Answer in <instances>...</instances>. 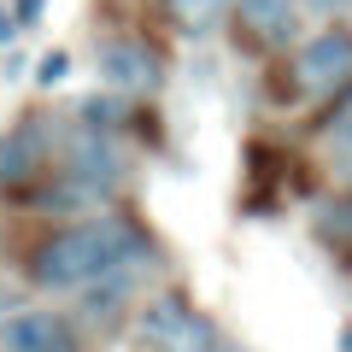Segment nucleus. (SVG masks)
<instances>
[{"label":"nucleus","instance_id":"nucleus-5","mask_svg":"<svg viewBox=\"0 0 352 352\" xmlns=\"http://www.w3.org/2000/svg\"><path fill=\"white\" fill-rule=\"evenodd\" d=\"M71 170L82 176V182H94V188L112 194L118 176H124V159H118V147H112V129L76 124V135H71Z\"/></svg>","mask_w":352,"mask_h":352},{"label":"nucleus","instance_id":"nucleus-6","mask_svg":"<svg viewBox=\"0 0 352 352\" xmlns=\"http://www.w3.org/2000/svg\"><path fill=\"white\" fill-rule=\"evenodd\" d=\"M41 159H47V135L41 129H6L0 135V188L18 194V188H36L41 176Z\"/></svg>","mask_w":352,"mask_h":352},{"label":"nucleus","instance_id":"nucleus-14","mask_svg":"<svg viewBox=\"0 0 352 352\" xmlns=\"http://www.w3.org/2000/svg\"><path fill=\"white\" fill-rule=\"evenodd\" d=\"M65 76H71V53H41V65H36V82L41 88H53V82H65Z\"/></svg>","mask_w":352,"mask_h":352},{"label":"nucleus","instance_id":"nucleus-4","mask_svg":"<svg viewBox=\"0 0 352 352\" xmlns=\"http://www.w3.org/2000/svg\"><path fill=\"white\" fill-rule=\"evenodd\" d=\"M100 76L118 94H153L164 71L153 59V47H141V41H106L100 47Z\"/></svg>","mask_w":352,"mask_h":352},{"label":"nucleus","instance_id":"nucleus-20","mask_svg":"<svg viewBox=\"0 0 352 352\" xmlns=\"http://www.w3.org/2000/svg\"><path fill=\"white\" fill-rule=\"evenodd\" d=\"M340 352H352V323H346V335H340Z\"/></svg>","mask_w":352,"mask_h":352},{"label":"nucleus","instance_id":"nucleus-2","mask_svg":"<svg viewBox=\"0 0 352 352\" xmlns=\"http://www.w3.org/2000/svg\"><path fill=\"white\" fill-rule=\"evenodd\" d=\"M346 76H352V36H340V30H323L294 59V88H305V94H329Z\"/></svg>","mask_w":352,"mask_h":352},{"label":"nucleus","instance_id":"nucleus-18","mask_svg":"<svg viewBox=\"0 0 352 352\" xmlns=\"http://www.w3.org/2000/svg\"><path fill=\"white\" fill-rule=\"evenodd\" d=\"M311 6H317V12H346L352 0H311Z\"/></svg>","mask_w":352,"mask_h":352},{"label":"nucleus","instance_id":"nucleus-19","mask_svg":"<svg viewBox=\"0 0 352 352\" xmlns=\"http://www.w3.org/2000/svg\"><path fill=\"white\" fill-rule=\"evenodd\" d=\"M12 30H18V24H6V18H0V41H12Z\"/></svg>","mask_w":352,"mask_h":352},{"label":"nucleus","instance_id":"nucleus-7","mask_svg":"<svg viewBox=\"0 0 352 352\" xmlns=\"http://www.w3.org/2000/svg\"><path fill=\"white\" fill-rule=\"evenodd\" d=\"M241 30L264 47H288L300 36V12L294 0H241Z\"/></svg>","mask_w":352,"mask_h":352},{"label":"nucleus","instance_id":"nucleus-17","mask_svg":"<svg viewBox=\"0 0 352 352\" xmlns=\"http://www.w3.org/2000/svg\"><path fill=\"white\" fill-rule=\"evenodd\" d=\"M335 164H340V176L352 182V141H346V147H335Z\"/></svg>","mask_w":352,"mask_h":352},{"label":"nucleus","instance_id":"nucleus-12","mask_svg":"<svg viewBox=\"0 0 352 352\" xmlns=\"http://www.w3.org/2000/svg\"><path fill=\"white\" fill-rule=\"evenodd\" d=\"M317 229L335 241H352V200H329L323 212H317Z\"/></svg>","mask_w":352,"mask_h":352},{"label":"nucleus","instance_id":"nucleus-11","mask_svg":"<svg viewBox=\"0 0 352 352\" xmlns=\"http://www.w3.org/2000/svg\"><path fill=\"white\" fill-rule=\"evenodd\" d=\"M159 352H217V329L206 323L200 311H188V317H182V323L170 329V340H164Z\"/></svg>","mask_w":352,"mask_h":352},{"label":"nucleus","instance_id":"nucleus-13","mask_svg":"<svg viewBox=\"0 0 352 352\" xmlns=\"http://www.w3.org/2000/svg\"><path fill=\"white\" fill-rule=\"evenodd\" d=\"M118 118H124V106H118V100H106V94L82 100V124H94V129H118Z\"/></svg>","mask_w":352,"mask_h":352},{"label":"nucleus","instance_id":"nucleus-10","mask_svg":"<svg viewBox=\"0 0 352 352\" xmlns=\"http://www.w3.org/2000/svg\"><path fill=\"white\" fill-rule=\"evenodd\" d=\"M229 0H164V12L176 18V30H188V36H206V30L223 18Z\"/></svg>","mask_w":352,"mask_h":352},{"label":"nucleus","instance_id":"nucleus-15","mask_svg":"<svg viewBox=\"0 0 352 352\" xmlns=\"http://www.w3.org/2000/svg\"><path fill=\"white\" fill-rule=\"evenodd\" d=\"M41 12H47V0H18V6H12V24L30 30V24H41Z\"/></svg>","mask_w":352,"mask_h":352},{"label":"nucleus","instance_id":"nucleus-9","mask_svg":"<svg viewBox=\"0 0 352 352\" xmlns=\"http://www.w3.org/2000/svg\"><path fill=\"white\" fill-rule=\"evenodd\" d=\"M182 317H188V300H182V294H164V300H153L147 311H141V340H147V346L159 352L164 340H170V329L182 323Z\"/></svg>","mask_w":352,"mask_h":352},{"label":"nucleus","instance_id":"nucleus-16","mask_svg":"<svg viewBox=\"0 0 352 352\" xmlns=\"http://www.w3.org/2000/svg\"><path fill=\"white\" fill-rule=\"evenodd\" d=\"M329 141H335V147H346V141H352V100L335 112V124H329Z\"/></svg>","mask_w":352,"mask_h":352},{"label":"nucleus","instance_id":"nucleus-3","mask_svg":"<svg viewBox=\"0 0 352 352\" xmlns=\"http://www.w3.org/2000/svg\"><path fill=\"white\" fill-rule=\"evenodd\" d=\"M0 352H76V329L59 311H12L0 323Z\"/></svg>","mask_w":352,"mask_h":352},{"label":"nucleus","instance_id":"nucleus-8","mask_svg":"<svg viewBox=\"0 0 352 352\" xmlns=\"http://www.w3.org/2000/svg\"><path fill=\"white\" fill-rule=\"evenodd\" d=\"M30 206L36 212H88V206H100L106 188H94V182H82L76 170H65L59 182H47V188H24Z\"/></svg>","mask_w":352,"mask_h":352},{"label":"nucleus","instance_id":"nucleus-1","mask_svg":"<svg viewBox=\"0 0 352 352\" xmlns=\"http://www.w3.org/2000/svg\"><path fill=\"white\" fill-rule=\"evenodd\" d=\"M147 252L153 247L124 223V217H94V223H76V229H65V235L41 241V247L30 252V282H36V288H82V282L106 276V270H118V264H129V258H147Z\"/></svg>","mask_w":352,"mask_h":352}]
</instances>
